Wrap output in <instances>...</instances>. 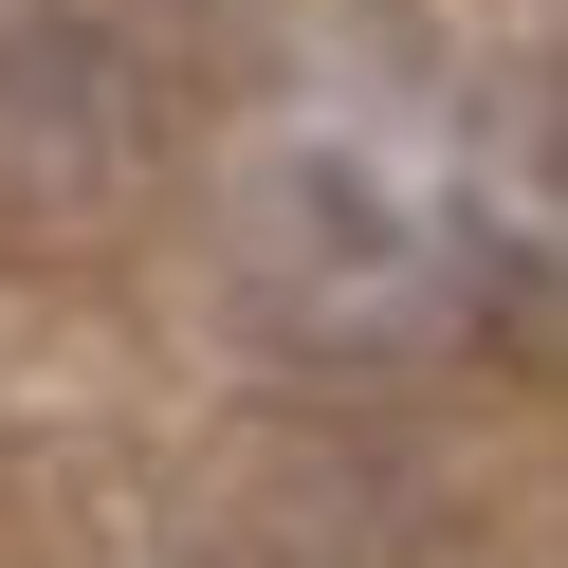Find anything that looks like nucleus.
<instances>
[{
  "label": "nucleus",
  "instance_id": "f257e3e1",
  "mask_svg": "<svg viewBox=\"0 0 568 568\" xmlns=\"http://www.w3.org/2000/svg\"><path fill=\"white\" fill-rule=\"evenodd\" d=\"M221 294L294 367H458L550 294V111L440 19H312L221 129Z\"/></svg>",
  "mask_w": 568,
  "mask_h": 568
}]
</instances>
